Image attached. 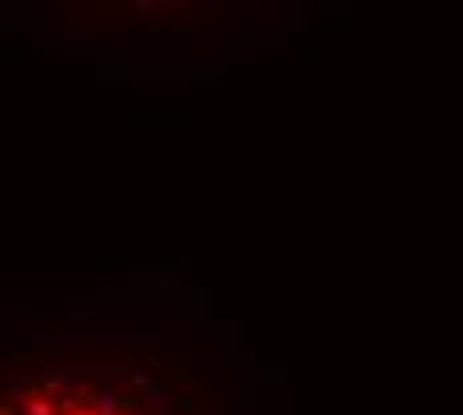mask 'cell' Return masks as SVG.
<instances>
[{"mask_svg": "<svg viewBox=\"0 0 463 415\" xmlns=\"http://www.w3.org/2000/svg\"><path fill=\"white\" fill-rule=\"evenodd\" d=\"M0 415H208V399L184 367L128 344L48 355L4 387Z\"/></svg>", "mask_w": 463, "mask_h": 415, "instance_id": "1", "label": "cell"}]
</instances>
